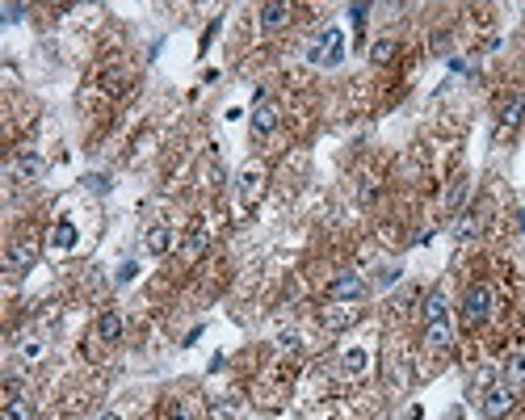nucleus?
Returning a JSON list of instances; mask_svg holds the SVG:
<instances>
[{"mask_svg":"<svg viewBox=\"0 0 525 420\" xmlns=\"http://www.w3.org/2000/svg\"><path fill=\"white\" fill-rule=\"evenodd\" d=\"M307 63H315V68H340L345 63V34L336 26L320 30V38L307 47Z\"/></svg>","mask_w":525,"mask_h":420,"instance_id":"1","label":"nucleus"},{"mask_svg":"<svg viewBox=\"0 0 525 420\" xmlns=\"http://www.w3.org/2000/svg\"><path fill=\"white\" fill-rule=\"evenodd\" d=\"M487 316H492V286L475 281V286L462 294V320L471 328H479V324H487Z\"/></svg>","mask_w":525,"mask_h":420,"instance_id":"2","label":"nucleus"},{"mask_svg":"<svg viewBox=\"0 0 525 420\" xmlns=\"http://www.w3.org/2000/svg\"><path fill=\"white\" fill-rule=\"evenodd\" d=\"M513 399H517V395H513L504 382L487 387V391H483V416H487V420H504V416H509V408H513Z\"/></svg>","mask_w":525,"mask_h":420,"instance_id":"3","label":"nucleus"},{"mask_svg":"<svg viewBox=\"0 0 525 420\" xmlns=\"http://www.w3.org/2000/svg\"><path fill=\"white\" fill-rule=\"evenodd\" d=\"M13 173H17L21 181H43V177H47V160L26 147V151H17V160H13Z\"/></svg>","mask_w":525,"mask_h":420,"instance_id":"4","label":"nucleus"},{"mask_svg":"<svg viewBox=\"0 0 525 420\" xmlns=\"http://www.w3.org/2000/svg\"><path fill=\"white\" fill-rule=\"evenodd\" d=\"M274 126H278V105L261 93V97H256V109H252V135H256V139H265Z\"/></svg>","mask_w":525,"mask_h":420,"instance_id":"5","label":"nucleus"},{"mask_svg":"<svg viewBox=\"0 0 525 420\" xmlns=\"http://www.w3.org/2000/svg\"><path fill=\"white\" fill-rule=\"evenodd\" d=\"M328 294H332V298H362V294H366V281L357 278V274H340V278H332Z\"/></svg>","mask_w":525,"mask_h":420,"instance_id":"6","label":"nucleus"},{"mask_svg":"<svg viewBox=\"0 0 525 420\" xmlns=\"http://www.w3.org/2000/svg\"><path fill=\"white\" fill-rule=\"evenodd\" d=\"M450 340H454V332H450V320L425 324V345H429V353H445V349H450Z\"/></svg>","mask_w":525,"mask_h":420,"instance_id":"7","label":"nucleus"},{"mask_svg":"<svg viewBox=\"0 0 525 420\" xmlns=\"http://www.w3.org/2000/svg\"><path fill=\"white\" fill-rule=\"evenodd\" d=\"M76 223H72V219H59V223H55V227H50V248H55V252H72V248H76Z\"/></svg>","mask_w":525,"mask_h":420,"instance_id":"8","label":"nucleus"},{"mask_svg":"<svg viewBox=\"0 0 525 420\" xmlns=\"http://www.w3.org/2000/svg\"><path fill=\"white\" fill-rule=\"evenodd\" d=\"M504 387H509L513 395L525 391V353H513V357H509V366H504Z\"/></svg>","mask_w":525,"mask_h":420,"instance_id":"9","label":"nucleus"},{"mask_svg":"<svg viewBox=\"0 0 525 420\" xmlns=\"http://www.w3.org/2000/svg\"><path fill=\"white\" fill-rule=\"evenodd\" d=\"M261 177H265L261 164H248V168L239 173V198H244V202H252V198L261 193Z\"/></svg>","mask_w":525,"mask_h":420,"instance_id":"10","label":"nucleus"},{"mask_svg":"<svg viewBox=\"0 0 525 420\" xmlns=\"http://www.w3.org/2000/svg\"><path fill=\"white\" fill-rule=\"evenodd\" d=\"M437 320H445V290L441 286H433L425 294V324H437Z\"/></svg>","mask_w":525,"mask_h":420,"instance_id":"11","label":"nucleus"},{"mask_svg":"<svg viewBox=\"0 0 525 420\" xmlns=\"http://www.w3.org/2000/svg\"><path fill=\"white\" fill-rule=\"evenodd\" d=\"M97 336H101L105 345L118 340V336H122V316H118V311H105V316L97 320Z\"/></svg>","mask_w":525,"mask_h":420,"instance_id":"12","label":"nucleus"},{"mask_svg":"<svg viewBox=\"0 0 525 420\" xmlns=\"http://www.w3.org/2000/svg\"><path fill=\"white\" fill-rule=\"evenodd\" d=\"M286 17H290V4H265V9H261V26H265V30H282Z\"/></svg>","mask_w":525,"mask_h":420,"instance_id":"13","label":"nucleus"},{"mask_svg":"<svg viewBox=\"0 0 525 420\" xmlns=\"http://www.w3.org/2000/svg\"><path fill=\"white\" fill-rule=\"evenodd\" d=\"M521 114H525V97L521 93L509 97V101H504V109H500V126H517V122H521Z\"/></svg>","mask_w":525,"mask_h":420,"instance_id":"14","label":"nucleus"},{"mask_svg":"<svg viewBox=\"0 0 525 420\" xmlns=\"http://www.w3.org/2000/svg\"><path fill=\"white\" fill-rule=\"evenodd\" d=\"M30 265H34V248H30V244H17L13 257H9V269L21 274V269H30Z\"/></svg>","mask_w":525,"mask_h":420,"instance_id":"15","label":"nucleus"},{"mask_svg":"<svg viewBox=\"0 0 525 420\" xmlns=\"http://www.w3.org/2000/svg\"><path fill=\"white\" fill-rule=\"evenodd\" d=\"M147 252H168V227H151V232L144 235Z\"/></svg>","mask_w":525,"mask_h":420,"instance_id":"16","label":"nucleus"},{"mask_svg":"<svg viewBox=\"0 0 525 420\" xmlns=\"http://www.w3.org/2000/svg\"><path fill=\"white\" fill-rule=\"evenodd\" d=\"M340 366H345V374H362L366 370V349H349Z\"/></svg>","mask_w":525,"mask_h":420,"instance_id":"17","label":"nucleus"},{"mask_svg":"<svg viewBox=\"0 0 525 420\" xmlns=\"http://www.w3.org/2000/svg\"><path fill=\"white\" fill-rule=\"evenodd\" d=\"M4 420H30V404L17 395V399H9V408H4Z\"/></svg>","mask_w":525,"mask_h":420,"instance_id":"18","label":"nucleus"},{"mask_svg":"<svg viewBox=\"0 0 525 420\" xmlns=\"http://www.w3.org/2000/svg\"><path fill=\"white\" fill-rule=\"evenodd\" d=\"M38 357H43V340H38V336L21 340V362H38Z\"/></svg>","mask_w":525,"mask_h":420,"instance_id":"19","label":"nucleus"},{"mask_svg":"<svg viewBox=\"0 0 525 420\" xmlns=\"http://www.w3.org/2000/svg\"><path fill=\"white\" fill-rule=\"evenodd\" d=\"M21 17H26V4H4V9H0V21H4V26H13V21H21Z\"/></svg>","mask_w":525,"mask_h":420,"instance_id":"20","label":"nucleus"},{"mask_svg":"<svg viewBox=\"0 0 525 420\" xmlns=\"http://www.w3.org/2000/svg\"><path fill=\"white\" fill-rule=\"evenodd\" d=\"M202 248H206V232H193L190 239H185V257H190V261H193V257H197Z\"/></svg>","mask_w":525,"mask_h":420,"instance_id":"21","label":"nucleus"},{"mask_svg":"<svg viewBox=\"0 0 525 420\" xmlns=\"http://www.w3.org/2000/svg\"><path fill=\"white\" fill-rule=\"evenodd\" d=\"M479 232V215H462V223H458V239H467V235Z\"/></svg>","mask_w":525,"mask_h":420,"instance_id":"22","label":"nucleus"},{"mask_svg":"<svg viewBox=\"0 0 525 420\" xmlns=\"http://www.w3.org/2000/svg\"><path fill=\"white\" fill-rule=\"evenodd\" d=\"M391 50H395V43H391V38H382L379 47H374V63H386V59H391Z\"/></svg>","mask_w":525,"mask_h":420,"instance_id":"23","label":"nucleus"},{"mask_svg":"<svg viewBox=\"0 0 525 420\" xmlns=\"http://www.w3.org/2000/svg\"><path fill=\"white\" fill-rule=\"evenodd\" d=\"M85 185L93 189V193H105V189H109V177H85Z\"/></svg>","mask_w":525,"mask_h":420,"instance_id":"24","label":"nucleus"},{"mask_svg":"<svg viewBox=\"0 0 525 420\" xmlns=\"http://www.w3.org/2000/svg\"><path fill=\"white\" fill-rule=\"evenodd\" d=\"M366 13H370V4H349V17H353V21H357V26H362V21H366Z\"/></svg>","mask_w":525,"mask_h":420,"instance_id":"25","label":"nucleus"},{"mask_svg":"<svg viewBox=\"0 0 525 420\" xmlns=\"http://www.w3.org/2000/svg\"><path fill=\"white\" fill-rule=\"evenodd\" d=\"M135 274H139V265H135V261H126V265L118 269V281H131V278H135Z\"/></svg>","mask_w":525,"mask_h":420,"instance_id":"26","label":"nucleus"},{"mask_svg":"<svg viewBox=\"0 0 525 420\" xmlns=\"http://www.w3.org/2000/svg\"><path fill=\"white\" fill-rule=\"evenodd\" d=\"M278 345H282V349H294V345H298V336H294V332H282V340H278Z\"/></svg>","mask_w":525,"mask_h":420,"instance_id":"27","label":"nucleus"},{"mask_svg":"<svg viewBox=\"0 0 525 420\" xmlns=\"http://www.w3.org/2000/svg\"><path fill=\"white\" fill-rule=\"evenodd\" d=\"M425 416V412H421V408H416V404H412V408H408V412H404V420H421Z\"/></svg>","mask_w":525,"mask_h":420,"instance_id":"28","label":"nucleus"},{"mask_svg":"<svg viewBox=\"0 0 525 420\" xmlns=\"http://www.w3.org/2000/svg\"><path fill=\"white\" fill-rule=\"evenodd\" d=\"M101 420H122V416H114V412H105V416H101Z\"/></svg>","mask_w":525,"mask_h":420,"instance_id":"29","label":"nucleus"}]
</instances>
